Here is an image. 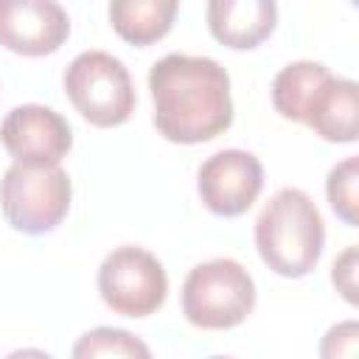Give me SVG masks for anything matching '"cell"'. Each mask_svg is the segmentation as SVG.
I'll use <instances>...</instances> for the list:
<instances>
[{
    "instance_id": "1",
    "label": "cell",
    "mask_w": 359,
    "mask_h": 359,
    "mask_svg": "<svg viewBox=\"0 0 359 359\" xmlns=\"http://www.w3.org/2000/svg\"><path fill=\"white\" fill-rule=\"evenodd\" d=\"M154 126L171 143H205L230 129L227 70L208 56L168 53L149 70Z\"/></svg>"
},
{
    "instance_id": "2",
    "label": "cell",
    "mask_w": 359,
    "mask_h": 359,
    "mask_svg": "<svg viewBox=\"0 0 359 359\" xmlns=\"http://www.w3.org/2000/svg\"><path fill=\"white\" fill-rule=\"evenodd\" d=\"M323 216L311 196L300 188H280L272 194L255 219L258 255L272 272L283 278L309 275L323 255Z\"/></svg>"
},
{
    "instance_id": "3",
    "label": "cell",
    "mask_w": 359,
    "mask_h": 359,
    "mask_svg": "<svg viewBox=\"0 0 359 359\" xmlns=\"http://www.w3.org/2000/svg\"><path fill=\"white\" fill-rule=\"evenodd\" d=\"M255 306V283L233 258L196 264L182 283V314L191 325L222 331L247 320Z\"/></svg>"
},
{
    "instance_id": "4",
    "label": "cell",
    "mask_w": 359,
    "mask_h": 359,
    "mask_svg": "<svg viewBox=\"0 0 359 359\" xmlns=\"http://www.w3.org/2000/svg\"><path fill=\"white\" fill-rule=\"evenodd\" d=\"M70 177L62 165L14 163L0 180V208L6 222L28 236L50 233L70 210Z\"/></svg>"
},
{
    "instance_id": "5",
    "label": "cell",
    "mask_w": 359,
    "mask_h": 359,
    "mask_svg": "<svg viewBox=\"0 0 359 359\" xmlns=\"http://www.w3.org/2000/svg\"><path fill=\"white\" fill-rule=\"evenodd\" d=\"M70 104L93 126H121L135 109V84L126 65L107 50H84L65 70Z\"/></svg>"
},
{
    "instance_id": "6",
    "label": "cell",
    "mask_w": 359,
    "mask_h": 359,
    "mask_svg": "<svg viewBox=\"0 0 359 359\" xmlns=\"http://www.w3.org/2000/svg\"><path fill=\"white\" fill-rule=\"evenodd\" d=\"M98 292L112 311L123 317H149L163 306L168 278L157 255L143 247L123 244L101 261Z\"/></svg>"
},
{
    "instance_id": "7",
    "label": "cell",
    "mask_w": 359,
    "mask_h": 359,
    "mask_svg": "<svg viewBox=\"0 0 359 359\" xmlns=\"http://www.w3.org/2000/svg\"><path fill=\"white\" fill-rule=\"evenodd\" d=\"M264 188V168L252 151L222 149L210 154L196 174V191L216 216H241Z\"/></svg>"
},
{
    "instance_id": "8",
    "label": "cell",
    "mask_w": 359,
    "mask_h": 359,
    "mask_svg": "<svg viewBox=\"0 0 359 359\" xmlns=\"http://www.w3.org/2000/svg\"><path fill=\"white\" fill-rule=\"evenodd\" d=\"M0 143L22 165H59L73 146L70 123L50 107H14L0 123Z\"/></svg>"
},
{
    "instance_id": "9",
    "label": "cell",
    "mask_w": 359,
    "mask_h": 359,
    "mask_svg": "<svg viewBox=\"0 0 359 359\" xmlns=\"http://www.w3.org/2000/svg\"><path fill=\"white\" fill-rule=\"evenodd\" d=\"M70 34L67 11L53 0H0V45L22 56H45Z\"/></svg>"
},
{
    "instance_id": "10",
    "label": "cell",
    "mask_w": 359,
    "mask_h": 359,
    "mask_svg": "<svg viewBox=\"0 0 359 359\" xmlns=\"http://www.w3.org/2000/svg\"><path fill=\"white\" fill-rule=\"evenodd\" d=\"M303 123L314 129L323 140L353 143L359 135V87L351 79L328 76L311 95Z\"/></svg>"
},
{
    "instance_id": "11",
    "label": "cell",
    "mask_w": 359,
    "mask_h": 359,
    "mask_svg": "<svg viewBox=\"0 0 359 359\" xmlns=\"http://www.w3.org/2000/svg\"><path fill=\"white\" fill-rule=\"evenodd\" d=\"M278 22V6L272 0H210L208 28L210 34L236 50L261 45Z\"/></svg>"
},
{
    "instance_id": "12",
    "label": "cell",
    "mask_w": 359,
    "mask_h": 359,
    "mask_svg": "<svg viewBox=\"0 0 359 359\" xmlns=\"http://www.w3.org/2000/svg\"><path fill=\"white\" fill-rule=\"evenodd\" d=\"M177 8V0H115L109 3V22L121 39L151 45L168 34Z\"/></svg>"
},
{
    "instance_id": "13",
    "label": "cell",
    "mask_w": 359,
    "mask_h": 359,
    "mask_svg": "<svg viewBox=\"0 0 359 359\" xmlns=\"http://www.w3.org/2000/svg\"><path fill=\"white\" fill-rule=\"evenodd\" d=\"M331 76V70L320 62H292L286 65L275 81H272V104L275 109L286 118V121H300L303 123V112L311 101V95L317 93V87Z\"/></svg>"
},
{
    "instance_id": "14",
    "label": "cell",
    "mask_w": 359,
    "mask_h": 359,
    "mask_svg": "<svg viewBox=\"0 0 359 359\" xmlns=\"http://www.w3.org/2000/svg\"><path fill=\"white\" fill-rule=\"evenodd\" d=\"M70 359H151V351L140 337L123 328L98 325L76 339Z\"/></svg>"
},
{
    "instance_id": "15",
    "label": "cell",
    "mask_w": 359,
    "mask_h": 359,
    "mask_svg": "<svg viewBox=\"0 0 359 359\" xmlns=\"http://www.w3.org/2000/svg\"><path fill=\"white\" fill-rule=\"evenodd\" d=\"M359 160L356 157H345L339 165H334L328 171V180H325V194H328V202L334 208V213L356 227L359 216H356V208H359Z\"/></svg>"
},
{
    "instance_id": "16",
    "label": "cell",
    "mask_w": 359,
    "mask_h": 359,
    "mask_svg": "<svg viewBox=\"0 0 359 359\" xmlns=\"http://www.w3.org/2000/svg\"><path fill=\"white\" fill-rule=\"evenodd\" d=\"M356 345H359L356 320L337 323L320 339V359H356Z\"/></svg>"
},
{
    "instance_id": "17",
    "label": "cell",
    "mask_w": 359,
    "mask_h": 359,
    "mask_svg": "<svg viewBox=\"0 0 359 359\" xmlns=\"http://www.w3.org/2000/svg\"><path fill=\"white\" fill-rule=\"evenodd\" d=\"M331 280L334 286L342 292V297L348 303H356V247H348L331 269Z\"/></svg>"
},
{
    "instance_id": "18",
    "label": "cell",
    "mask_w": 359,
    "mask_h": 359,
    "mask_svg": "<svg viewBox=\"0 0 359 359\" xmlns=\"http://www.w3.org/2000/svg\"><path fill=\"white\" fill-rule=\"evenodd\" d=\"M6 359H53V356L39 348H20V351H11Z\"/></svg>"
},
{
    "instance_id": "19",
    "label": "cell",
    "mask_w": 359,
    "mask_h": 359,
    "mask_svg": "<svg viewBox=\"0 0 359 359\" xmlns=\"http://www.w3.org/2000/svg\"><path fill=\"white\" fill-rule=\"evenodd\" d=\"M208 359H230V356H208Z\"/></svg>"
}]
</instances>
